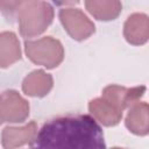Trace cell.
Masks as SVG:
<instances>
[{
  "mask_svg": "<svg viewBox=\"0 0 149 149\" xmlns=\"http://www.w3.org/2000/svg\"><path fill=\"white\" fill-rule=\"evenodd\" d=\"M30 149H106L104 133L87 114L47 121L30 142Z\"/></svg>",
  "mask_w": 149,
  "mask_h": 149,
  "instance_id": "6da1fadb",
  "label": "cell"
},
{
  "mask_svg": "<svg viewBox=\"0 0 149 149\" xmlns=\"http://www.w3.org/2000/svg\"><path fill=\"white\" fill-rule=\"evenodd\" d=\"M54 8L47 1H20L15 19L23 37H34L44 33L54 20Z\"/></svg>",
  "mask_w": 149,
  "mask_h": 149,
  "instance_id": "7a4b0ae2",
  "label": "cell"
},
{
  "mask_svg": "<svg viewBox=\"0 0 149 149\" xmlns=\"http://www.w3.org/2000/svg\"><path fill=\"white\" fill-rule=\"evenodd\" d=\"M24 51L27 57L36 65L47 69L57 68L64 59V48L61 41L52 36L26 41Z\"/></svg>",
  "mask_w": 149,
  "mask_h": 149,
  "instance_id": "3957f363",
  "label": "cell"
},
{
  "mask_svg": "<svg viewBox=\"0 0 149 149\" xmlns=\"http://www.w3.org/2000/svg\"><path fill=\"white\" fill-rule=\"evenodd\" d=\"M58 16L64 30L76 41L87 40L95 31L94 23L79 8L64 7L59 10Z\"/></svg>",
  "mask_w": 149,
  "mask_h": 149,
  "instance_id": "277c9868",
  "label": "cell"
},
{
  "mask_svg": "<svg viewBox=\"0 0 149 149\" xmlns=\"http://www.w3.org/2000/svg\"><path fill=\"white\" fill-rule=\"evenodd\" d=\"M0 109L3 122L21 123L29 115V102L15 90H7L0 94Z\"/></svg>",
  "mask_w": 149,
  "mask_h": 149,
  "instance_id": "5b68a950",
  "label": "cell"
},
{
  "mask_svg": "<svg viewBox=\"0 0 149 149\" xmlns=\"http://www.w3.org/2000/svg\"><path fill=\"white\" fill-rule=\"evenodd\" d=\"M146 93V86H135V87H125L120 85H108L106 86L102 92L101 97L113 102L118 108L122 112L126 108L132 107L134 104L139 102L140 99Z\"/></svg>",
  "mask_w": 149,
  "mask_h": 149,
  "instance_id": "8992f818",
  "label": "cell"
},
{
  "mask_svg": "<svg viewBox=\"0 0 149 149\" xmlns=\"http://www.w3.org/2000/svg\"><path fill=\"white\" fill-rule=\"evenodd\" d=\"M123 36L129 44L143 45L149 38V17L144 13H134L123 24Z\"/></svg>",
  "mask_w": 149,
  "mask_h": 149,
  "instance_id": "52a82bcc",
  "label": "cell"
},
{
  "mask_svg": "<svg viewBox=\"0 0 149 149\" xmlns=\"http://www.w3.org/2000/svg\"><path fill=\"white\" fill-rule=\"evenodd\" d=\"M37 133V125L30 121L22 127L8 126L1 133V144L3 149H19L22 146L30 143Z\"/></svg>",
  "mask_w": 149,
  "mask_h": 149,
  "instance_id": "ba28073f",
  "label": "cell"
},
{
  "mask_svg": "<svg viewBox=\"0 0 149 149\" xmlns=\"http://www.w3.org/2000/svg\"><path fill=\"white\" fill-rule=\"evenodd\" d=\"M88 111L95 121L106 127L116 126L122 119V111L102 97L92 99L88 102Z\"/></svg>",
  "mask_w": 149,
  "mask_h": 149,
  "instance_id": "9c48e42d",
  "label": "cell"
},
{
  "mask_svg": "<svg viewBox=\"0 0 149 149\" xmlns=\"http://www.w3.org/2000/svg\"><path fill=\"white\" fill-rule=\"evenodd\" d=\"M54 86V78L44 70H34L22 80V91L26 95L42 98L45 97Z\"/></svg>",
  "mask_w": 149,
  "mask_h": 149,
  "instance_id": "30bf717a",
  "label": "cell"
},
{
  "mask_svg": "<svg viewBox=\"0 0 149 149\" xmlns=\"http://www.w3.org/2000/svg\"><path fill=\"white\" fill-rule=\"evenodd\" d=\"M125 125L127 129L139 136H146L149 133V106L146 101H139L129 107Z\"/></svg>",
  "mask_w": 149,
  "mask_h": 149,
  "instance_id": "8fae6325",
  "label": "cell"
},
{
  "mask_svg": "<svg viewBox=\"0 0 149 149\" xmlns=\"http://www.w3.org/2000/svg\"><path fill=\"white\" fill-rule=\"evenodd\" d=\"M21 59L20 41L15 33H0V68L6 69Z\"/></svg>",
  "mask_w": 149,
  "mask_h": 149,
  "instance_id": "7c38bea8",
  "label": "cell"
},
{
  "mask_svg": "<svg viewBox=\"0 0 149 149\" xmlns=\"http://www.w3.org/2000/svg\"><path fill=\"white\" fill-rule=\"evenodd\" d=\"M84 5L87 12L99 21L115 20L122 10V3L115 0H90Z\"/></svg>",
  "mask_w": 149,
  "mask_h": 149,
  "instance_id": "4fadbf2b",
  "label": "cell"
},
{
  "mask_svg": "<svg viewBox=\"0 0 149 149\" xmlns=\"http://www.w3.org/2000/svg\"><path fill=\"white\" fill-rule=\"evenodd\" d=\"M3 123V120H2V116H1V109H0V126Z\"/></svg>",
  "mask_w": 149,
  "mask_h": 149,
  "instance_id": "5bb4252c",
  "label": "cell"
},
{
  "mask_svg": "<svg viewBox=\"0 0 149 149\" xmlns=\"http://www.w3.org/2000/svg\"><path fill=\"white\" fill-rule=\"evenodd\" d=\"M111 149H123V148H120V147H113V148H111Z\"/></svg>",
  "mask_w": 149,
  "mask_h": 149,
  "instance_id": "9a60e30c",
  "label": "cell"
}]
</instances>
